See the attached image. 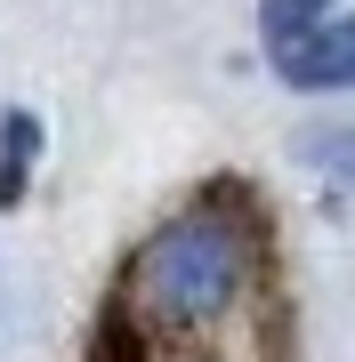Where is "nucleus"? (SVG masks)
Returning a JSON list of instances; mask_svg holds the SVG:
<instances>
[{
  "instance_id": "1",
  "label": "nucleus",
  "mask_w": 355,
  "mask_h": 362,
  "mask_svg": "<svg viewBox=\"0 0 355 362\" xmlns=\"http://www.w3.org/2000/svg\"><path fill=\"white\" fill-rule=\"evenodd\" d=\"M266 266H275V242H266V218L242 185H210L186 209H170L121 266L106 338L121 346V362H145L162 346H202V338H226L259 306Z\"/></svg>"
},
{
  "instance_id": "2",
  "label": "nucleus",
  "mask_w": 355,
  "mask_h": 362,
  "mask_svg": "<svg viewBox=\"0 0 355 362\" xmlns=\"http://www.w3.org/2000/svg\"><path fill=\"white\" fill-rule=\"evenodd\" d=\"M275 73H283V89H299V97L355 89V8H339V16H323V25L275 40Z\"/></svg>"
},
{
  "instance_id": "3",
  "label": "nucleus",
  "mask_w": 355,
  "mask_h": 362,
  "mask_svg": "<svg viewBox=\"0 0 355 362\" xmlns=\"http://www.w3.org/2000/svg\"><path fill=\"white\" fill-rule=\"evenodd\" d=\"M40 145H49V137H40V121L25 113V105H9V113H0V209H9V202H25Z\"/></svg>"
},
{
  "instance_id": "4",
  "label": "nucleus",
  "mask_w": 355,
  "mask_h": 362,
  "mask_svg": "<svg viewBox=\"0 0 355 362\" xmlns=\"http://www.w3.org/2000/svg\"><path fill=\"white\" fill-rule=\"evenodd\" d=\"M299 161L323 169L331 185L355 194V121H323V129H299Z\"/></svg>"
},
{
  "instance_id": "5",
  "label": "nucleus",
  "mask_w": 355,
  "mask_h": 362,
  "mask_svg": "<svg viewBox=\"0 0 355 362\" xmlns=\"http://www.w3.org/2000/svg\"><path fill=\"white\" fill-rule=\"evenodd\" d=\"M347 0H259V33H266V49L291 33H307V25H323V16H339Z\"/></svg>"
}]
</instances>
